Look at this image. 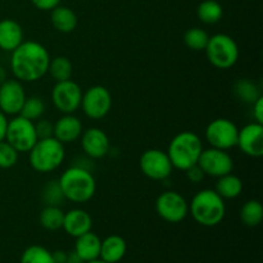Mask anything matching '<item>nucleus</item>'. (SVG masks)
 <instances>
[{"label": "nucleus", "instance_id": "c85d7f7f", "mask_svg": "<svg viewBox=\"0 0 263 263\" xmlns=\"http://www.w3.org/2000/svg\"><path fill=\"white\" fill-rule=\"evenodd\" d=\"M44 113H45V102L40 97H27L23 103L20 115L32 122H36L37 120L43 118Z\"/></svg>", "mask_w": 263, "mask_h": 263}, {"label": "nucleus", "instance_id": "a211bd4d", "mask_svg": "<svg viewBox=\"0 0 263 263\" xmlns=\"http://www.w3.org/2000/svg\"><path fill=\"white\" fill-rule=\"evenodd\" d=\"M62 229L66 231V234L76 239L91 231L92 218L89 212L82 208H73V210H69L68 212H64Z\"/></svg>", "mask_w": 263, "mask_h": 263}, {"label": "nucleus", "instance_id": "4be33fe9", "mask_svg": "<svg viewBox=\"0 0 263 263\" xmlns=\"http://www.w3.org/2000/svg\"><path fill=\"white\" fill-rule=\"evenodd\" d=\"M50 12L51 25L58 32L69 33L76 30L77 25H79V18L71 8L58 5Z\"/></svg>", "mask_w": 263, "mask_h": 263}, {"label": "nucleus", "instance_id": "5701e85b", "mask_svg": "<svg viewBox=\"0 0 263 263\" xmlns=\"http://www.w3.org/2000/svg\"><path fill=\"white\" fill-rule=\"evenodd\" d=\"M243 187L244 185L240 177L230 172V174L218 177L215 190L223 200H226L236 199L238 197H240L243 193Z\"/></svg>", "mask_w": 263, "mask_h": 263}, {"label": "nucleus", "instance_id": "e433bc0d", "mask_svg": "<svg viewBox=\"0 0 263 263\" xmlns=\"http://www.w3.org/2000/svg\"><path fill=\"white\" fill-rule=\"evenodd\" d=\"M31 3H32L33 7L37 8L39 10L48 12V10H53L54 8L58 7L61 0H31Z\"/></svg>", "mask_w": 263, "mask_h": 263}, {"label": "nucleus", "instance_id": "bb28decb", "mask_svg": "<svg viewBox=\"0 0 263 263\" xmlns=\"http://www.w3.org/2000/svg\"><path fill=\"white\" fill-rule=\"evenodd\" d=\"M197 15L200 22L205 25H215L220 22L223 15L222 5L216 0H204L198 5Z\"/></svg>", "mask_w": 263, "mask_h": 263}, {"label": "nucleus", "instance_id": "39448f33", "mask_svg": "<svg viewBox=\"0 0 263 263\" xmlns=\"http://www.w3.org/2000/svg\"><path fill=\"white\" fill-rule=\"evenodd\" d=\"M64 158H66L64 144L57 140L54 136L39 139L28 152L30 166L39 174H49L55 171L62 166Z\"/></svg>", "mask_w": 263, "mask_h": 263}, {"label": "nucleus", "instance_id": "7c9ffc66", "mask_svg": "<svg viewBox=\"0 0 263 263\" xmlns=\"http://www.w3.org/2000/svg\"><path fill=\"white\" fill-rule=\"evenodd\" d=\"M41 199L45 205H57V207H59L63 200H66L58 179L50 180L44 185L43 190H41Z\"/></svg>", "mask_w": 263, "mask_h": 263}, {"label": "nucleus", "instance_id": "a878e982", "mask_svg": "<svg viewBox=\"0 0 263 263\" xmlns=\"http://www.w3.org/2000/svg\"><path fill=\"white\" fill-rule=\"evenodd\" d=\"M240 221L248 228H256L263 220V207L259 200L251 199L243 204L239 212Z\"/></svg>", "mask_w": 263, "mask_h": 263}, {"label": "nucleus", "instance_id": "f257e3e1", "mask_svg": "<svg viewBox=\"0 0 263 263\" xmlns=\"http://www.w3.org/2000/svg\"><path fill=\"white\" fill-rule=\"evenodd\" d=\"M50 54L43 44L37 41H23L12 51L10 69L21 82H36L48 74Z\"/></svg>", "mask_w": 263, "mask_h": 263}, {"label": "nucleus", "instance_id": "7ed1b4c3", "mask_svg": "<svg viewBox=\"0 0 263 263\" xmlns=\"http://www.w3.org/2000/svg\"><path fill=\"white\" fill-rule=\"evenodd\" d=\"M189 213L195 222L205 228L220 225L226 216L225 200L213 189H202L195 193L189 203Z\"/></svg>", "mask_w": 263, "mask_h": 263}, {"label": "nucleus", "instance_id": "f3484780", "mask_svg": "<svg viewBox=\"0 0 263 263\" xmlns=\"http://www.w3.org/2000/svg\"><path fill=\"white\" fill-rule=\"evenodd\" d=\"M84 131L81 120L73 115H63L54 122L53 136L62 144H71L79 140Z\"/></svg>", "mask_w": 263, "mask_h": 263}, {"label": "nucleus", "instance_id": "dca6fc26", "mask_svg": "<svg viewBox=\"0 0 263 263\" xmlns=\"http://www.w3.org/2000/svg\"><path fill=\"white\" fill-rule=\"evenodd\" d=\"M241 152L251 158H259L263 156V125L251 122L239 128L238 144Z\"/></svg>", "mask_w": 263, "mask_h": 263}, {"label": "nucleus", "instance_id": "cd10ccee", "mask_svg": "<svg viewBox=\"0 0 263 263\" xmlns=\"http://www.w3.org/2000/svg\"><path fill=\"white\" fill-rule=\"evenodd\" d=\"M234 94L240 102L246 104H253L259 97H261V90L254 84L253 81L248 79H241L234 85Z\"/></svg>", "mask_w": 263, "mask_h": 263}, {"label": "nucleus", "instance_id": "9d476101", "mask_svg": "<svg viewBox=\"0 0 263 263\" xmlns=\"http://www.w3.org/2000/svg\"><path fill=\"white\" fill-rule=\"evenodd\" d=\"M112 95L103 85H94L82 92L80 108L90 120H102L112 109Z\"/></svg>", "mask_w": 263, "mask_h": 263}, {"label": "nucleus", "instance_id": "58836bf2", "mask_svg": "<svg viewBox=\"0 0 263 263\" xmlns=\"http://www.w3.org/2000/svg\"><path fill=\"white\" fill-rule=\"evenodd\" d=\"M67 254L68 252L66 251H55V252H51V256H53L54 263H66L67 262Z\"/></svg>", "mask_w": 263, "mask_h": 263}, {"label": "nucleus", "instance_id": "4468645a", "mask_svg": "<svg viewBox=\"0 0 263 263\" xmlns=\"http://www.w3.org/2000/svg\"><path fill=\"white\" fill-rule=\"evenodd\" d=\"M26 95L22 82L17 79H7L0 84V110L7 116H17L21 113Z\"/></svg>", "mask_w": 263, "mask_h": 263}, {"label": "nucleus", "instance_id": "f704fd0d", "mask_svg": "<svg viewBox=\"0 0 263 263\" xmlns=\"http://www.w3.org/2000/svg\"><path fill=\"white\" fill-rule=\"evenodd\" d=\"M185 174H186V177L187 180H189L190 182H194V184H199V182H202V180L204 179V172L202 171V168H200L199 166L197 164H194V166H192L190 168H187L186 171H184Z\"/></svg>", "mask_w": 263, "mask_h": 263}, {"label": "nucleus", "instance_id": "6ab92c4d", "mask_svg": "<svg viewBox=\"0 0 263 263\" xmlns=\"http://www.w3.org/2000/svg\"><path fill=\"white\" fill-rule=\"evenodd\" d=\"M23 43V30L20 23L10 18L0 21V49L12 53Z\"/></svg>", "mask_w": 263, "mask_h": 263}, {"label": "nucleus", "instance_id": "423d86ee", "mask_svg": "<svg viewBox=\"0 0 263 263\" xmlns=\"http://www.w3.org/2000/svg\"><path fill=\"white\" fill-rule=\"evenodd\" d=\"M208 62L218 69H229L239 59V46L228 33H216L210 36L204 49Z\"/></svg>", "mask_w": 263, "mask_h": 263}, {"label": "nucleus", "instance_id": "2eb2a0df", "mask_svg": "<svg viewBox=\"0 0 263 263\" xmlns=\"http://www.w3.org/2000/svg\"><path fill=\"white\" fill-rule=\"evenodd\" d=\"M81 148L90 159H102L109 153L110 141L105 131L99 127H89L82 131Z\"/></svg>", "mask_w": 263, "mask_h": 263}, {"label": "nucleus", "instance_id": "0eeeda50", "mask_svg": "<svg viewBox=\"0 0 263 263\" xmlns=\"http://www.w3.org/2000/svg\"><path fill=\"white\" fill-rule=\"evenodd\" d=\"M5 140L20 154L28 153L39 140L36 135L35 122L22 117L21 115L14 116V118L8 121Z\"/></svg>", "mask_w": 263, "mask_h": 263}, {"label": "nucleus", "instance_id": "2f4dec72", "mask_svg": "<svg viewBox=\"0 0 263 263\" xmlns=\"http://www.w3.org/2000/svg\"><path fill=\"white\" fill-rule=\"evenodd\" d=\"M21 263H54L49 249L41 246H31L23 251Z\"/></svg>", "mask_w": 263, "mask_h": 263}, {"label": "nucleus", "instance_id": "c756f323", "mask_svg": "<svg viewBox=\"0 0 263 263\" xmlns=\"http://www.w3.org/2000/svg\"><path fill=\"white\" fill-rule=\"evenodd\" d=\"M208 40H210V35L207 31L200 27L189 28L184 35L185 45L194 51H204Z\"/></svg>", "mask_w": 263, "mask_h": 263}, {"label": "nucleus", "instance_id": "b1692460", "mask_svg": "<svg viewBox=\"0 0 263 263\" xmlns=\"http://www.w3.org/2000/svg\"><path fill=\"white\" fill-rule=\"evenodd\" d=\"M64 212L57 205H45L39 215V222L45 230L57 231L63 226Z\"/></svg>", "mask_w": 263, "mask_h": 263}, {"label": "nucleus", "instance_id": "20e7f679", "mask_svg": "<svg viewBox=\"0 0 263 263\" xmlns=\"http://www.w3.org/2000/svg\"><path fill=\"white\" fill-rule=\"evenodd\" d=\"M203 149L204 148L199 135L193 131H181L170 141L167 154L174 168L186 171L198 163Z\"/></svg>", "mask_w": 263, "mask_h": 263}, {"label": "nucleus", "instance_id": "6e6552de", "mask_svg": "<svg viewBox=\"0 0 263 263\" xmlns=\"http://www.w3.org/2000/svg\"><path fill=\"white\" fill-rule=\"evenodd\" d=\"M156 212L166 222L180 223L189 215V203L180 193L167 190L157 198Z\"/></svg>", "mask_w": 263, "mask_h": 263}, {"label": "nucleus", "instance_id": "ea45409f", "mask_svg": "<svg viewBox=\"0 0 263 263\" xmlns=\"http://www.w3.org/2000/svg\"><path fill=\"white\" fill-rule=\"evenodd\" d=\"M66 263H84V261L80 258L79 254H77L76 252L72 251V252H68V254H67V262Z\"/></svg>", "mask_w": 263, "mask_h": 263}, {"label": "nucleus", "instance_id": "aec40b11", "mask_svg": "<svg viewBox=\"0 0 263 263\" xmlns=\"http://www.w3.org/2000/svg\"><path fill=\"white\" fill-rule=\"evenodd\" d=\"M127 252L126 240L120 235H109L102 240L99 258L107 263H118Z\"/></svg>", "mask_w": 263, "mask_h": 263}, {"label": "nucleus", "instance_id": "4c0bfd02", "mask_svg": "<svg viewBox=\"0 0 263 263\" xmlns=\"http://www.w3.org/2000/svg\"><path fill=\"white\" fill-rule=\"evenodd\" d=\"M8 118L7 115L0 110V141L5 140V135H7V127H8Z\"/></svg>", "mask_w": 263, "mask_h": 263}, {"label": "nucleus", "instance_id": "72a5a7b5", "mask_svg": "<svg viewBox=\"0 0 263 263\" xmlns=\"http://www.w3.org/2000/svg\"><path fill=\"white\" fill-rule=\"evenodd\" d=\"M35 130L37 139L51 138L54 133V123L50 122L49 120L40 118V120H37L35 122Z\"/></svg>", "mask_w": 263, "mask_h": 263}, {"label": "nucleus", "instance_id": "a19ab883", "mask_svg": "<svg viewBox=\"0 0 263 263\" xmlns=\"http://www.w3.org/2000/svg\"><path fill=\"white\" fill-rule=\"evenodd\" d=\"M5 80H7V71H5L4 67L0 66V84L4 82Z\"/></svg>", "mask_w": 263, "mask_h": 263}, {"label": "nucleus", "instance_id": "1a4fd4ad", "mask_svg": "<svg viewBox=\"0 0 263 263\" xmlns=\"http://www.w3.org/2000/svg\"><path fill=\"white\" fill-rule=\"evenodd\" d=\"M239 127L229 118H216L205 127V140L211 148L229 151L238 144Z\"/></svg>", "mask_w": 263, "mask_h": 263}, {"label": "nucleus", "instance_id": "f8f14e48", "mask_svg": "<svg viewBox=\"0 0 263 263\" xmlns=\"http://www.w3.org/2000/svg\"><path fill=\"white\" fill-rule=\"evenodd\" d=\"M82 89L73 80L55 82L51 90L53 105L63 115H73L81 105Z\"/></svg>", "mask_w": 263, "mask_h": 263}, {"label": "nucleus", "instance_id": "473e14b6", "mask_svg": "<svg viewBox=\"0 0 263 263\" xmlns=\"http://www.w3.org/2000/svg\"><path fill=\"white\" fill-rule=\"evenodd\" d=\"M18 159L20 153L7 140L0 141V168H12L18 163Z\"/></svg>", "mask_w": 263, "mask_h": 263}, {"label": "nucleus", "instance_id": "ddd939ff", "mask_svg": "<svg viewBox=\"0 0 263 263\" xmlns=\"http://www.w3.org/2000/svg\"><path fill=\"white\" fill-rule=\"evenodd\" d=\"M198 166L202 168L205 176L218 177L233 172L234 161L233 157L228 153V151L216 148L203 149L202 154L198 161Z\"/></svg>", "mask_w": 263, "mask_h": 263}, {"label": "nucleus", "instance_id": "9b49d317", "mask_svg": "<svg viewBox=\"0 0 263 263\" xmlns=\"http://www.w3.org/2000/svg\"><path fill=\"white\" fill-rule=\"evenodd\" d=\"M139 167L144 176L154 181H163L171 176L174 171L167 152L152 148L144 152L139 159Z\"/></svg>", "mask_w": 263, "mask_h": 263}, {"label": "nucleus", "instance_id": "412c9836", "mask_svg": "<svg viewBox=\"0 0 263 263\" xmlns=\"http://www.w3.org/2000/svg\"><path fill=\"white\" fill-rule=\"evenodd\" d=\"M100 246H102V239L92 231H89V233L76 238L73 251L79 254L80 258L85 263L99 258Z\"/></svg>", "mask_w": 263, "mask_h": 263}, {"label": "nucleus", "instance_id": "c9c22d12", "mask_svg": "<svg viewBox=\"0 0 263 263\" xmlns=\"http://www.w3.org/2000/svg\"><path fill=\"white\" fill-rule=\"evenodd\" d=\"M252 105V116L254 122L262 123L263 125V95L258 98Z\"/></svg>", "mask_w": 263, "mask_h": 263}, {"label": "nucleus", "instance_id": "393cba45", "mask_svg": "<svg viewBox=\"0 0 263 263\" xmlns=\"http://www.w3.org/2000/svg\"><path fill=\"white\" fill-rule=\"evenodd\" d=\"M48 73L55 82L69 80L72 77V73H73L72 62L64 55H58L54 57V58H50Z\"/></svg>", "mask_w": 263, "mask_h": 263}, {"label": "nucleus", "instance_id": "79ce46f5", "mask_svg": "<svg viewBox=\"0 0 263 263\" xmlns=\"http://www.w3.org/2000/svg\"><path fill=\"white\" fill-rule=\"evenodd\" d=\"M85 263H107V262H104V261H102L100 258H98V259H94V261H89V262H85Z\"/></svg>", "mask_w": 263, "mask_h": 263}, {"label": "nucleus", "instance_id": "f03ea898", "mask_svg": "<svg viewBox=\"0 0 263 263\" xmlns=\"http://www.w3.org/2000/svg\"><path fill=\"white\" fill-rule=\"evenodd\" d=\"M58 181L64 199L77 204L91 200L97 192V180L91 170L76 164L64 170Z\"/></svg>", "mask_w": 263, "mask_h": 263}]
</instances>
